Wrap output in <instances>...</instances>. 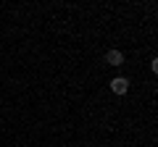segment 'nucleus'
<instances>
[{
	"label": "nucleus",
	"instance_id": "2",
	"mask_svg": "<svg viewBox=\"0 0 158 147\" xmlns=\"http://www.w3.org/2000/svg\"><path fill=\"white\" fill-rule=\"evenodd\" d=\"M106 63L108 66H121V63H124V53L121 50H108L106 53Z\"/></svg>",
	"mask_w": 158,
	"mask_h": 147
},
{
	"label": "nucleus",
	"instance_id": "1",
	"mask_svg": "<svg viewBox=\"0 0 158 147\" xmlns=\"http://www.w3.org/2000/svg\"><path fill=\"white\" fill-rule=\"evenodd\" d=\"M111 89L116 92V95H127V89H129V79H124V76L111 79Z\"/></svg>",
	"mask_w": 158,
	"mask_h": 147
}]
</instances>
